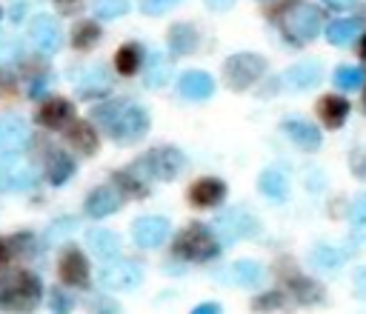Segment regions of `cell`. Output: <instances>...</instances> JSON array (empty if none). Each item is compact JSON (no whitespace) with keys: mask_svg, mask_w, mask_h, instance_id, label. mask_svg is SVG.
Returning <instances> with one entry per match:
<instances>
[{"mask_svg":"<svg viewBox=\"0 0 366 314\" xmlns=\"http://www.w3.org/2000/svg\"><path fill=\"white\" fill-rule=\"evenodd\" d=\"M92 117L103 126V131L114 143H134L149 131V114L143 106L129 103V100H106L94 106Z\"/></svg>","mask_w":366,"mask_h":314,"instance_id":"1","label":"cell"},{"mask_svg":"<svg viewBox=\"0 0 366 314\" xmlns=\"http://www.w3.org/2000/svg\"><path fill=\"white\" fill-rule=\"evenodd\" d=\"M40 300H43V283L31 271H14L0 285V311L26 314V311H34Z\"/></svg>","mask_w":366,"mask_h":314,"instance_id":"2","label":"cell"},{"mask_svg":"<svg viewBox=\"0 0 366 314\" xmlns=\"http://www.w3.org/2000/svg\"><path fill=\"white\" fill-rule=\"evenodd\" d=\"M172 251H174V257H180V260L206 263V260H214V257H217L220 243H217V237H214L212 228H206L203 223H192V226H186V228L174 237Z\"/></svg>","mask_w":366,"mask_h":314,"instance_id":"3","label":"cell"},{"mask_svg":"<svg viewBox=\"0 0 366 314\" xmlns=\"http://www.w3.org/2000/svg\"><path fill=\"white\" fill-rule=\"evenodd\" d=\"M280 29H283V34H286L292 43L303 46V43L315 40L317 31H320V9H315V6L306 3V0H295V3H289V6L283 9V14H280Z\"/></svg>","mask_w":366,"mask_h":314,"instance_id":"4","label":"cell"},{"mask_svg":"<svg viewBox=\"0 0 366 314\" xmlns=\"http://www.w3.org/2000/svg\"><path fill=\"white\" fill-rule=\"evenodd\" d=\"M132 168H137L143 177L169 183V180H174L186 168V157L174 146H157V148H149L146 154H140Z\"/></svg>","mask_w":366,"mask_h":314,"instance_id":"5","label":"cell"},{"mask_svg":"<svg viewBox=\"0 0 366 314\" xmlns=\"http://www.w3.org/2000/svg\"><path fill=\"white\" fill-rule=\"evenodd\" d=\"M263 71H266V63H263V57L254 54V51H237V54H232V57L223 63V77H226V86H229L232 91L249 88Z\"/></svg>","mask_w":366,"mask_h":314,"instance_id":"6","label":"cell"},{"mask_svg":"<svg viewBox=\"0 0 366 314\" xmlns=\"http://www.w3.org/2000/svg\"><path fill=\"white\" fill-rule=\"evenodd\" d=\"M143 283V268L134 260H117L100 268V285L109 291H134Z\"/></svg>","mask_w":366,"mask_h":314,"instance_id":"7","label":"cell"},{"mask_svg":"<svg viewBox=\"0 0 366 314\" xmlns=\"http://www.w3.org/2000/svg\"><path fill=\"white\" fill-rule=\"evenodd\" d=\"M31 140V128L26 117L3 111L0 114V154H20Z\"/></svg>","mask_w":366,"mask_h":314,"instance_id":"8","label":"cell"},{"mask_svg":"<svg viewBox=\"0 0 366 314\" xmlns=\"http://www.w3.org/2000/svg\"><path fill=\"white\" fill-rule=\"evenodd\" d=\"M169 228H172V226H169L166 217H140V220H134V226H132V240H134V245H140V248H157V245L166 243Z\"/></svg>","mask_w":366,"mask_h":314,"instance_id":"9","label":"cell"},{"mask_svg":"<svg viewBox=\"0 0 366 314\" xmlns=\"http://www.w3.org/2000/svg\"><path fill=\"white\" fill-rule=\"evenodd\" d=\"M57 274H60V280L66 285L86 288L89 285V274H92L89 271V260L83 257L80 248H66L63 257H60V263H57Z\"/></svg>","mask_w":366,"mask_h":314,"instance_id":"10","label":"cell"},{"mask_svg":"<svg viewBox=\"0 0 366 314\" xmlns=\"http://www.w3.org/2000/svg\"><path fill=\"white\" fill-rule=\"evenodd\" d=\"M257 231V223L249 211L243 208H232L226 211L220 220H217V234L223 237V243H234V240H243V237H252Z\"/></svg>","mask_w":366,"mask_h":314,"instance_id":"11","label":"cell"},{"mask_svg":"<svg viewBox=\"0 0 366 314\" xmlns=\"http://www.w3.org/2000/svg\"><path fill=\"white\" fill-rule=\"evenodd\" d=\"M29 37L43 54H54L60 49V40H63L60 37V26H57V20L51 14H37L31 20V26H29Z\"/></svg>","mask_w":366,"mask_h":314,"instance_id":"12","label":"cell"},{"mask_svg":"<svg viewBox=\"0 0 366 314\" xmlns=\"http://www.w3.org/2000/svg\"><path fill=\"white\" fill-rule=\"evenodd\" d=\"M226 197V183L220 177H200L189 188V203L197 208H214Z\"/></svg>","mask_w":366,"mask_h":314,"instance_id":"13","label":"cell"},{"mask_svg":"<svg viewBox=\"0 0 366 314\" xmlns=\"http://www.w3.org/2000/svg\"><path fill=\"white\" fill-rule=\"evenodd\" d=\"M31 183H34V174L23 160H17L14 154L0 157V188L20 191V188H29Z\"/></svg>","mask_w":366,"mask_h":314,"instance_id":"14","label":"cell"},{"mask_svg":"<svg viewBox=\"0 0 366 314\" xmlns=\"http://www.w3.org/2000/svg\"><path fill=\"white\" fill-rule=\"evenodd\" d=\"M74 120V106L66 97H49L37 108V123L46 128H66Z\"/></svg>","mask_w":366,"mask_h":314,"instance_id":"15","label":"cell"},{"mask_svg":"<svg viewBox=\"0 0 366 314\" xmlns=\"http://www.w3.org/2000/svg\"><path fill=\"white\" fill-rule=\"evenodd\" d=\"M283 131H286V137L297 146V148H303V151H317L320 148V131H317V126L315 123H309V120H300V117H289V120H283Z\"/></svg>","mask_w":366,"mask_h":314,"instance_id":"16","label":"cell"},{"mask_svg":"<svg viewBox=\"0 0 366 314\" xmlns=\"http://www.w3.org/2000/svg\"><path fill=\"white\" fill-rule=\"evenodd\" d=\"M120 203H123V197L117 194V188H112V186H97V188H92L89 191V197H86V214L89 217H94V220H100V217H109V214H114L117 208H120Z\"/></svg>","mask_w":366,"mask_h":314,"instance_id":"17","label":"cell"},{"mask_svg":"<svg viewBox=\"0 0 366 314\" xmlns=\"http://www.w3.org/2000/svg\"><path fill=\"white\" fill-rule=\"evenodd\" d=\"M283 83L295 91H306L312 86L320 83V63L317 60H303V63H295L283 71Z\"/></svg>","mask_w":366,"mask_h":314,"instance_id":"18","label":"cell"},{"mask_svg":"<svg viewBox=\"0 0 366 314\" xmlns=\"http://www.w3.org/2000/svg\"><path fill=\"white\" fill-rule=\"evenodd\" d=\"M177 88H180V94H183L186 100H209V97L214 94V80H212L209 71L194 69V71H186V74L177 80Z\"/></svg>","mask_w":366,"mask_h":314,"instance_id":"19","label":"cell"},{"mask_svg":"<svg viewBox=\"0 0 366 314\" xmlns=\"http://www.w3.org/2000/svg\"><path fill=\"white\" fill-rule=\"evenodd\" d=\"M66 140H69V146H71L74 151H80L83 157L94 154V151H97V143H100L94 126L86 123V120H71V126L66 128Z\"/></svg>","mask_w":366,"mask_h":314,"instance_id":"20","label":"cell"},{"mask_svg":"<svg viewBox=\"0 0 366 314\" xmlns=\"http://www.w3.org/2000/svg\"><path fill=\"white\" fill-rule=\"evenodd\" d=\"M349 111H352L349 100H343V97H337V94H326V97L317 100V117H320L329 128H340V126L346 123Z\"/></svg>","mask_w":366,"mask_h":314,"instance_id":"21","label":"cell"},{"mask_svg":"<svg viewBox=\"0 0 366 314\" xmlns=\"http://www.w3.org/2000/svg\"><path fill=\"white\" fill-rule=\"evenodd\" d=\"M197 40L200 37H197V29L192 23H174L169 29V49H172V54H180V57L192 54L197 49Z\"/></svg>","mask_w":366,"mask_h":314,"instance_id":"22","label":"cell"},{"mask_svg":"<svg viewBox=\"0 0 366 314\" xmlns=\"http://www.w3.org/2000/svg\"><path fill=\"white\" fill-rule=\"evenodd\" d=\"M86 243H89V248H92L97 257H103V260L120 254V237H117L114 231H109V228H89V231H86Z\"/></svg>","mask_w":366,"mask_h":314,"instance_id":"23","label":"cell"},{"mask_svg":"<svg viewBox=\"0 0 366 314\" xmlns=\"http://www.w3.org/2000/svg\"><path fill=\"white\" fill-rule=\"evenodd\" d=\"M257 188L269 200H286V194H289V183L280 168H263L257 177Z\"/></svg>","mask_w":366,"mask_h":314,"instance_id":"24","label":"cell"},{"mask_svg":"<svg viewBox=\"0 0 366 314\" xmlns=\"http://www.w3.org/2000/svg\"><path fill=\"white\" fill-rule=\"evenodd\" d=\"M229 280H232L234 285H240V288H254V285H260V280H263V268H260V263H254V260H237V263L229 268Z\"/></svg>","mask_w":366,"mask_h":314,"instance_id":"25","label":"cell"},{"mask_svg":"<svg viewBox=\"0 0 366 314\" xmlns=\"http://www.w3.org/2000/svg\"><path fill=\"white\" fill-rule=\"evenodd\" d=\"M289 288H292V294H295V300H297L300 305H320V303L326 300L323 285L315 283V280H306V277H292Z\"/></svg>","mask_w":366,"mask_h":314,"instance_id":"26","label":"cell"},{"mask_svg":"<svg viewBox=\"0 0 366 314\" xmlns=\"http://www.w3.org/2000/svg\"><path fill=\"white\" fill-rule=\"evenodd\" d=\"M74 174V160L66 154V151H51L49 154V163H46V177L51 186H63L69 177Z\"/></svg>","mask_w":366,"mask_h":314,"instance_id":"27","label":"cell"},{"mask_svg":"<svg viewBox=\"0 0 366 314\" xmlns=\"http://www.w3.org/2000/svg\"><path fill=\"white\" fill-rule=\"evenodd\" d=\"M114 66H117V71L120 74H134L140 66H143V49L137 46V43H123L120 49H117V54H114Z\"/></svg>","mask_w":366,"mask_h":314,"instance_id":"28","label":"cell"},{"mask_svg":"<svg viewBox=\"0 0 366 314\" xmlns=\"http://www.w3.org/2000/svg\"><path fill=\"white\" fill-rule=\"evenodd\" d=\"M97 40H100V26H97L94 20H80V23H74V29H71V46H74V49L89 51V49L97 46Z\"/></svg>","mask_w":366,"mask_h":314,"instance_id":"29","label":"cell"},{"mask_svg":"<svg viewBox=\"0 0 366 314\" xmlns=\"http://www.w3.org/2000/svg\"><path fill=\"white\" fill-rule=\"evenodd\" d=\"M360 31V23L357 20H332L329 29H326V40L332 46H349Z\"/></svg>","mask_w":366,"mask_h":314,"instance_id":"30","label":"cell"},{"mask_svg":"<svg viewBox=\"0 0 366 314\" xmlns=\"http://www.w3.org/2000/svg\"><path fill=\"white\" fill-rule=\"evenodd\" d=\"M169 74H172V69H169V60L160 54V51H152L149 54V66H146V86H152V88H160L166 80H169Z\"/></svg>","mask_w":366,"mask_h":314,"instance_id":"31","label":"cell"},{"mask_svg":"<svg viewBox=\"0 0 366 314\" xmlns=\"http://www.w3.org/2000/svg\"><path fill=\"white\" fill-rule=\"evenodd\" d=\"M332 80H335V86H337V88H343V91H355V88H360V86H363L366 71H363L360 66H337Z\"/></svg>","mask_w":366,"mask_h":314,"instance_id":"32","label":"cell"},{"mask_svg":"<svg viewBox=\"0 0 366 314\" xmlns=\"http://www.w3.org/2000/svg\"><path fill=\"white\" fill-rule=\"evenodd\" d=\"M114 183H117L126 194H132V197H146V194H149V186H146V180L140 177V171H137V168L117 171V174H114Z\"/></svg>","mask_w":366,"mask_h":314,"instance_id":"33","label":"cell"},{"mask_svg":"<svg viewBox=\"0 0 366 314\" xmlns=\"http://www.w3.org/2000/svg\"><path fill=\"white\" fill-rule=\"evenodd\" d=\"M309 260H312L317 268L332 271V268H337V265L343 263V251H340V248H332V245H326V243H320V245H315V248L309 251Z\"/></svg>","mask_w":366,"mask_h":314,"instance_id":"34","label":"cell"},{"mask_svg":"<svg viewBox=\"0 0 366 314\" xmlns=\"http://www.w3.org/2000/svg\"><path fill=\"white\" fill-rule=\"evenodd\" d=\"M106 88H109V80H106V71H103V69H92L89 77L77 86V91H80L83 97H100Z\"/></svg>","mask_w":366,"mask_h":314,"instance_id":"35","label":"cell"},{"mask_svg":"<svg viewBox=\"0 0 366 314\" xmlns=\"http://www.w3.org/2000/svg\"><path fill=\"white\" fill-rule=\"evenodd\" d=\"M92 9L103 20H114L129 11V0H92Z\"/></svg>","mask_w":366,"mask_h":314,"instance_id":"36","label":"cell"},{"mask_svg":"<svg viewBox=\"0 0 366 314\" xmlns=\"http://www.w3.org/2000/svg\"><path fill=\"white\" fill-rule=\"evenodd\" d=\"M349 220H352V228H355L360 237H366V194H360V197L352 203Z\"/></svg>","mask_w":366,"mask_h":314,"instance_id":"37","label":"cell"},{"mask_svg":"<svg viewBox=\"0 0 366 314\" xmlns=\"http://www.w3.org/2000/svg\"><path fill=\"white\" fill-rule=\"evenodd\" d=\"M280 303H283V294H280V291H266V294L254 297L252 308H254V311H272V308H277Z\"/></svg>","mask_w":366,"mask_h":314,"instance_id":"38","label":"cell"},{"mask_svg":"<svg viewBox=\"0 0 366 314\" xmlns=\"http://www.w3.org/2000/svg\"><path fill=\"white\" fill-rule=\"evenodd\" d=\"M89 311H92V314H120L117 303L109 300V297H103V294H97V297L89 300Z\"/></svg>","mask_w":366,"mask_h":314,"instance_id":"39","label":"cell"},{"mask_svg":"<svg viewBox=\"0 0 366 314\" xmlns=\"http://www.w3.org/2000/svg\"><path fill=\"white\" fill-rule=\"evenodd\" d=\"M49 303H51V314H69V311H71V300H69L60 288H54V291H51Z\"/></svg>","mask_w":366,"mask_h":314,"instance_id":"40","label":"cell"},{"mask_svg":"<svg viewBox=\"0 0 366 314\" xmlns=\"http://www.w3.org/2000/svg\"><path fill=\"white\" fill-rule=\"evenodd\" d=\"M352 291H355V297L366 300V265L355 268V274H352Z\"/></svg>","mask_w":366,"mask_h":314,"instance_id":"41","label":"cell"},{"mask_svg":"<svg viewBox=\"0 0 366 314\" xmlns=\"http://www.w3.org/2000/svg\"><path fill=\"white\" fill-rule=\"evenodd\" d=\"M11 257H14V243L11 240H0V274L9 268Z\"/></svg>","mask_w":366,"mask_h":314,"instance_id":"42","label":"cell"},{"mask_svg":"<svg viewBox=\"0 0 366 314\" xmlns=\"http://www.w3.org/2000/svg\"><path fill=\"white\" fill-rule=\"evenodd\" d=\"M174 3H177V0H146V3H143V11H146V14H163V11H166L169 6H174Z\"/></svg>","mask_w":366,"mask_h":314,"instance_id":"43","label":"cell"},{"mask_svg":"<svg viewBox=\"0 0 366 314\" xmlns=\"http://www.w3.org/2000/svg\"><path fill=\"white\" fill-rule=\"evenodd\" d=\"M54 6H57L63 14H74V11L83 6V0H54Z\"/></svg>","mask_w":366,"mask_h":314,"instance_id":"44","label":"cell"},{"mask_svg":"<svg viewBox=\"0 0 366 314\" xmlns=\"http://www.w3.org/2000/svg\"><path fill=\"white\" fill-rule=\"evenodd\" d=\"M192 314H223V311H220L217 303H200V305H194Z\"/></svg>","mask_w":366,"mask_h":314,"instance_id":"45","label":"cell"},{"mask_svg":"<svg viewBox=\"0 0 366 314\" xmlns=\"http://www.w3.org/2000/svg\"><path fill=\"white\" fill-rule=\"evenodd\" d=\"M206 6H209L212 11H229V9L234 6V0H206Z\"/></svg>","mask_w":366,"mask_h":314,"instance_id":"46","label":"cell"},{"mask_svg":"<svg viewBox=\"0 0 366 314\" xmlns=\"http://www.w3.org/2000/svg\"><path fill=\"white\" fill-rule=\"evenodd\" d=\"M352 171H355L357 177H363V180H366V154H360V157L352 163Z\"/></svg>","mask_w":366,"mask_h":314,"instance_id":"47","label":"cell"},{"mask_svg":"<svg viewBox=\"0 0 366 314\" xmlns=\"http://www.w3.org/2000/svg\"><path fill=\"white\" fill-rule=\"evenodd\" d=\"M326 6H332V9H349V6H355V0H323Z\"/></svg>","mask_w":366,"mask_h":314,"instance_id":"48","label":"cell"},{"mask_svg":"<svg viewBox=\"0 0 366 314\" xmlns=\"http://www.w3.org/2000/svg\"><path fill=\"white\" fill-rule=\"evenodd\" d=\"M360 57L366 60V34H363V40H360Z\"/></svg>","mask_w":366,"mask_h":314,"instance_id":"49","label":"cell"}]
</instances>
